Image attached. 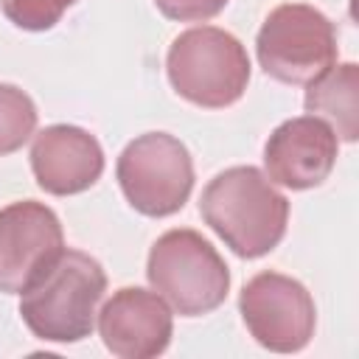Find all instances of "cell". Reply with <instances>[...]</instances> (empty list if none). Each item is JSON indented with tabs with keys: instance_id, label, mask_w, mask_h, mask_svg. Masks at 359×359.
<instances>
[{
	"instance_id": "cell-1",
	"label": "cell",
	"mask_w": 359,
	"mask_h": 359,
	"mask_svg": "<svg viewBox=\"0 0 359 359\" xmlns=\"http://www.w3.org/2000/svg\"><path fill=\"white\" fill-rule=\"evenodd\" d=\"M199 213L238 258H261L286 236L289 199L261 168L233 165L205 185Z\"/></svg>"
},
{
	"instance_id": "cell-2",
	"label": "cell",
	"mask_w": 359,
	"mask_h": 359,
	"mask_svg": "<svg viewBox=\"0 0 359 359\" xmlns=\"http://www.w3.org/2000/svg\"><path fill=\"white\" fill-rule=\"evenodd\" d=\"M107 292L101 264L81 250H62L22 292L20 314L45 342H81L93 334L98 303Z\"/></svg>"
},
{
	"instance_id": "cell-3",
	"label": "cell",
	"mask_w": 359,
	"mask_h": 359,
	"mask_svg": "<svg viewBox=\"0 0 359 359\" xmlns=\"http://www.w3.org/2000/svg\"><path fill=\"white\" fill-rule=\"evenodd\" d=\"M151 289L182 317H202L219 309L230 292V269L216 247L196 230L163 233L146 261Z\"/></svg>"
},
{
	"instance_id": "cell-4",
	"label": "cell",
	"mask_w": 359,
	"mask_h": 359,
	"mask_svg": "<svg viewBox=\"0 0 359 359\" xmlns=\"http://www.w3.org/2000/svg\"><path fill=\"white\" fill-rule=\"evenodd\" d=\"M165 73L185 101L205 109H224L250 84V56L233 34L216 25H199L171 42Z\"/></svg>"
},
{
	"instance_id": "cell-5",
	"label": "cell",
	"mask_w": 359,
	"mask_h": 359,
	"mask_svg": "<svg viewBox=\"0 0 359 359\" xmlns=\"http://www.w3.org/2000/svg\"><path fill=\"white\" fill-rule=\"evenodd\" d=\"M255 53L266 76L283 84H311L337 62L334 22L309 3H283L269 11Z\"/></svg>"
},
{
	"instance_id": "cell-6",
	"label": "cell",
	"mask_w": 359,
	"mask_h": 359,
	"mask_svg": "<svg viewBox=\"0 0 359 359\" xmlns=\"http://www.w3.org/2000/svg\"><path fill=\"white\" fill-rule=\"evenodd\" d=\"M126 202L151 219L182 210L194 191V160L182 140L168 132H146L126 143L115 165Z\"/></svg>"
},
{
	"instance_id": "cell-7",
	"label": "cell",
	"mask_w": 359,
	"mask_h": 359,
	"mask_svg": "<svg viewBox=\"0 0 359 359\" xmlns=\"http://www.w3.org/2000/svg\"><path fill=\"white\" fill-rule=\"evenodd\" d=\"M238 309L250 337L275 353H297L309 345L317 311L309 289L280 272H258L238 294Z\"/></svg>"
},
{
	"instance_id": "cell-8",
	"label": "cell",
	"mask_w": 359,
	"mask_h": 359,
	"mask_svg": "<svg viewBox=\"0 0 359 359\" xmlns=\"http://www.w3.org/2000/svg\"><path fill=\"white\" fill-rule=\"evenodd\" d=\"M65 250L59 216L34 199L0 210V292L22 294Z\"/></svg>"
},
{
	"instance_id": "cell-9",
	"label": "cell",
	"mask_w": 359,
	"mask_h": 359,
	"mask_svg": "<svg viewBox=\"0 0 359 359\" xmlns=\"http://www.w3.org/2000/svg\"><path fill=\"white\" fill-rule=\"evenodd\" d=\"M339 151V137L317 115L283 121L264 146L266 177L283 188L306 191L328 180Z\"/></svg>"
},
{
	"instance_id": "cell-10",
	"label": "cell",
	"mask_w": 359,
	"mask_h": 359,
	"mask_svg": "<svg viewBox=\"0 0 359 359\" xmlns=\"http://www.w3.org/2000/svg\"><path fill=\"white\" fill-rule=\"evenodd\" d=\"M98 334L118 359L160 356L174 334L171 309L157 292L123 286L98 311Z\"/></svg>"
},
{
	"instance_id": "cell-11",
	"label": "cell",
	"mask_w": 359,
	"mask_h": 359,
	"mask_svg": "<svg viewBox=\"0 0 359 359\" xmlns=\"http://www.w3.org/2000/svg\"><path fill=\"white\" fill-rule=\"evenodd\" d=\"M31 171L36 185L53 196H73L98 182L104 151L95 135L73 123H53L34 135Z\"/></svg>"
},
{
	"instance_id": "cell-12",
	"label": "cell",
	"mask_w": 359,
	"mask_h": 359,
	"mask_svg": "<svg viewBox=\"0 0 359 359\" xmlns=\"http://www.w3.org/2000/svg\"><path fill=\"white\" fill-rule=\"evenodd\" d=\"M306 87V109L323 118L337 137L353 143L359 137V67L334 62Z\"/></svg>"
},
{
	"instance_id": "cell-13",
	"label": "cell",
	"mask_w": 359,
	"mask_h": 359,
	"mask_svg": "<svg viewBox=\"0 0 359 359\" xmlns=\"http://www.w3.org/2000/svg\"><path fill=\"white\" fill-rule=\"evenodd\" d=\"M36 129L31 95L14 84H0V157L22 149Z\"/></svg>"
},
{
	"instance_id": "cell-14",
	"label": "cell",
	"mask_w": 359,
	"mask_h": 359,
	"mask_svg": "<svg viewBox=\"0 0 359 359\" xmlns=\"http://www.w3.org/2000/svg\"><path fill=\"white\" fill-rule=\"evenodd\" d=\"M79 0H3V14L22 31L53 28Z\"/></svg>"
},
{
	"instance_id": "cell-15",
	"label": "cell",
	"mask_w": 359,
	"mask_h": 359,
	"mask_svg": "<svg viewBox=\"0 0 359 359\" xmlns=\"http://www.w3.org/2000/svg\"><path fill=\"white\" fill-rule=\"evenodd\" d=\"M154 6L168 17L180 22H205L216 17L227 0H154Z\"/></svg>"
}]
</instances>
